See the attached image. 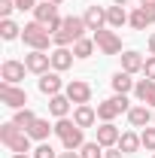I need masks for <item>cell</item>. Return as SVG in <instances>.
I'll return each mask as SVG.
<instances>
[{
	"label": "cell",
	"instance_id": "obj_1",
	"mask_svg": "<svg viewBox=\"0 0 155 158\" xmlns=\"http://www.w3.org/2000/svg\"><path fill=\"white\" fill-rule=\"evenodd\" d=\"M0 140L12 149V152H31V134L19 128L15 122H3L0 125Z\"/></svg>",
	"mask_w": 155,
	"mask_h": 158
},
{
	"label": "cell",
	"instance_id": "obj_2",
	"mask_svg": "<svg viewBox=\"0 0 155 158\" xmlns=\"http://www.w3.org/2000/svg\"><path fill=\"white\" fill-rule=\"evenodd\" d=\"M21 40H24V46H31V49H37V52H46L49 43H55V40H52V31H49L46 24H40V21H27V24L21 27Z\"/></svg>",
	"mask_w": 155,
	"mask_h": 158
},
{
	"label": "cell",
	"instance_id": "obj_3",
	"mask_svg": "<svg viewBox=\"0 0 155 158\" xmlns=\"http://www.w3.org/2000/svg\"><path fill=\"white\" fill-rule=\"evenodd\" d=\"M55 134L61 137V146H64V149H82V146H85L82 128H79L73 118H58V122H55Z\"/></svg>",
	"mask_w": 155,
	"mask_h": 158
},
{
	"label": "cell",
	"instance_id": "obj_4",
	"mask_svg": "<svg viewBox=\"0 0 155 158\" xmlns=\"http://www.w3.org/2000/svg\"><path fill=\"white\" fill-rule=\"evenodd\" d=\"M88 31V24H85V19H76V15H67L64 19V27H61L58 34H55V46H70V43H76V40H82V34Z\"/></svg>",
	"mask_w": 155,
	"mask_h": 158
},
{
	"label": "cell",
	"instance_id": "obj_5",
	"mask_svg": "<svg viewBox=\"0 0 155 158\" xmlns=\"http://www.w3.org/2000/svg\"><path fill=\"white\" fill-rule=\"evenodd\" d=\"M131 106H128V98L125 94H113V98H107L103 103H97V118L100 122H113L116 116L122 113H128Z\"/></svg>",
	"mask_w": 155,
	"mask_h": 158
},
{
	"label": "cell",
	"instance_id": "obj_6",
	"mask_svg": "<svg viewBox=\"0 0 155 158\" xmlns=\"http://www.w3.org/2000/svg\"><path fill=\"white\" fill-rule=\"evenodd\" d=\"M94 46L103 52V55H119L122 52V40H119L116 31H107V27H100V31H94Z\"/></svg>",
	"mask_w": 155,
	"mask_h": 158
},
{
	"label": "cell",
	"instance_id": "obj_7",
	"mask_svg": "<svg viewBox=\"0 0 155 158\" xmlns=\"http://www.w3.org/2000/svg\"><path fill=\"white\" fill-rule=\"evenodd\" d=\"M0 100L9 106V110H21L27 103V91L19 85H9V82H0Z\"/></svg>",
	"mask_w": 155,
	"mask_h": 158
},
{
	"label": "cell",
	"instance_id": "obj_8",
	"mask_svg": "<svg viewBox=\"0 0 155 158\" xmlns=\"http://www.w3.org/2000/svg\"><path fill=\"white\" fill-rule=\"evenodd\" d=\"M64 94L73 100L76 106H79V103H88V100H91V85L82 82V79H70V82L64 85Z\"/></svg>",
	"mask_w": 155,
	"mask_h": 158
},
{
	"label": "cell",
	"instance_id": "obj_9",
	"mask_svg": "<svg viewBox=\"0 0 155 158\" xmlns=\"http://www.w3.org/2000/svg\"><path fill=\"white\" fill-rule=\"evenodd\" d=\"M24 67L31 70V73H49V67H52V55H46V52H37V49H31V55H24Z\"/></svg>",
	"mask_w": 155,
	"mask_h": 158
},
{
	"label": "cell",
	"instance_id": "obj_10",
	"mask_svg": "<svg viewBox=\"0 0 155 158\" xmlns=\"http://www.w3.org/2000/svg\"><path fill=\"white\" fill-rule=\"evenodd\" d=\"M24 61H15V58H9V61H3V67H0V79L3 82H9V85H19L21 79H24Z\"/></svg>",
	"mask_w": 155,
	"mask_h": 158
},
{
	"label": "cell",
	"instance_id": "obj_11",
	"mask_svg": "<svg viewBox=\"0 0 155 158\" xmlns=\"http://www.w3.org/2000/svg\"><path fill=\"white\" fill-rule=\"evenodd\" d=\"M119 137H122V131H119L113 122H103V125L97 128V143H100L103 149H113V146H119Z\"/></svg>",
	"mask_w": 155,
	"mask_h": 158
},
{
	"label": "cell",
	"instance_id": "obj_12",
	"mask_svg": "<svg viewBox=\"0 0 155 158\" xmlns=\"http://www.w3.org/2000/svg\"><path fill=\"white\" fill-rule=\"evenodd\" d=\"M128 122H131V128H149V122H155V116L149 113L146 103H140V106L128 110Z\"/></svg>",
	"mask_w": 155,
	"mask_h": 158
},
{
	"label": "cell",
	"instance_id": "obj_13",
	"mask_svg": "<svg viewBox=\"0 0 155 158\" xmlns=\"http://www.w3.org/2000/svg\"><path fill=\"white\" fill-rule=\"evenodd\" d=\"M143 64H146V58L140 55V52H134V49H128V52H122V70L125 73H143Z\"/></svg>",
	"mask_w": 155,
	"mask_h": 158
},
{
	"label": "cell",
	"instance_id": "obj_14",
	"mask_svg": "<svg viewBox=\"0 0 155 158\" xmlns=\"http://www.w3.org/2000/svg\"><path fill=\"white\" fill-rule=\"evenodd\" d=\"M82 19H85V24H88V31H100V27H107V9H103V6H88V9H85V15H82Z\"/></svg>",
	"mask_w": 155,
	"mask_h": 158
},
{
	"label": "cell",
	"instance_id": "obj_15",
	"mask_svg": "<svg viewBox=\"0 0 155 158\" xmlns=\"http://www.w3.org/2000/svg\"><path fill=\"white\" fill-rule=\"evenodd\" d=\"M73 58H76V55H73L67 46H58V49L52 52V70H55V73H61V70H70V67H73Z\"/></svg>",
	"mask_w": 155,
	"mask_h": 158
},
{
	"label": "cell",
	"instance_id": "obj_16",
	"mask_svg": "<svg viewBox=\"0 0 155 158\" xmlns=\"http://www.w3.org/2000/svg\"><path fill=\"white\" fill-rule=\"evenodd\" d=\"M73 122L85 131V128H91V125L97 122V110H94V106H88V103H79L76 110H73Z\"/></svg>",
	"mask_w": 155,
	"mask_h": 158
},
{
	"label": "cell",
	"instance_id": "obj_17",
	"mask_svg": "<svg viewBox=\"0 0 155 158\" xmlns=\"http://www.w3.org/2000/svg\"><path fill=\"white\" fill-rule=\"evenodd\" d=\"M134 94H137V100H143L146 106H155V82L152 79H137Z\"/></svg>",
	"mask_w": 155,
	"mask_h": 158
},
{
	"label": "cell",
	"instance_id": "obj_18",
	"mask_svg": "<svg viewBox=\"0 0 155 158\" xmlns=\"http://www.w3.org/2000/svg\"><path fill=\"white\" fill-rule=\"evenodd\" d=\"M61 88H64V82H61L58 73H43V76H40V91H43V94L55 98V94H61Z\"/></svg>",
	"mask_w": 155,
	"mask_h": 158
},
{
	"label": "cell",
	"instance_id": "obj_19",
	"mask_svg": "<svg viewBox=\"0 0 155 158\" xmlns=\"http://www.w3.org/2000/svg\"><path fill=\"white\" fill-rule=\"evenodd\" d=\"M70 106H73V100L67 98V94H55V98H49V113H52L55 118H67Z\"/></svg>",
	"mask_w": 155,
	"mask_h": 158
},
{
	"label": "cell",
	"instance_id": "obj_20",
	"mask_svg": "<svg viewBox=\"0 0 155 158\" xmlns=\"http://www.w3.org/2000/svg\"><path fill=\"white\" fill-rule=\"evenodd\" d=\"M27 134H31V140H46L49 134H55V125H49V118H40L37 116V122L27 128Z\"/></svg>",
	"mask_w": 155,
	"mask_h": 158
},
{
	"label": "cell",
	"instance_id": "obj_21",
	"mask_svg": "<svg viewBox=\"0 0 155 158\" xmlns=\"http://www.w3.org/2000/svg\"><path fill=\"white\" fill-rule=\"evenodd\" d=\"M110 82H113V91L116 94H128V91H134V85H137L134 79H131V73H125V70H119Z\"/></svg>",
	"mask_w": 155,
	"mask_h": 158
},
{
	"label": "cell",
	"instance_id": "obj_22",
	"mask_svg": "<svg viewBox=\"0 0 155 158\" xmlns=\"http://www.w3.org/2000/svg\"><path fill=\"white\" fill-rule=\"evenodd\" d=\"M128 12H125V6H107V24L110 27H122V24H128Z\"/></svg>",
	"mask_w": 155,
	"mask_h": 158
},
{
	"label": "cell",
	"instance_id": "obj_23",
	"mask_svg": "<svg viewBox=\"0 0 155 158\" xmlns=\"http://www.w3.org/2000/svg\"><path fill=\"white\" fill-rule=\"evenodd\" d=\"M140 146H143V143H140V137H137L134 131H125V134L119 137V149H122L125 155H131V152H137Z\"/></svg>",
	"mask_w": 155,
	"mask_h": 158
},
{
	"label": "cell",
	"instance_id": "obj_24",
	"mask_svg": "<svg viewBox=\"0 0 155 158\" xmlns=\"http://www.w3.org/2000/svg\"><path fill=\"white\" fill-rule=\"evenodd\" d=\"M12 122H15L19 128H24V131H27V128H31V125L37 122V113H34L31 106H21V110H15V116H12Z\"/></svg>",
	"mask_w": 155,
	"mask_h": 158
},
{
	"label": "cell",
	"instance_id": "obj_25",
	"mask_svg": "<svg viewBox=\"0 0 155 158\" xmlns=\"http://www.w3.org/2000/svg\"><path fill=\"white\" fill-rule=\"evenodd\" d=\"M0 37L6 40V43H9V40H19L21 37V27L12 19H0Z\"/></svg>",
	"mask_w": 155,
	"mask_h": 158
},
{
	"label": "cell",
	"instance_id": "obj_26",
	"mask_svg": "<svg viewBox=\"0 0 155 158\" xmlns=\"http://www.w3.org/2000/svg\"><path fill=\"white\" fill-rule=\"evenodd\" d=\"M73 55H76V58H91V55H94V40H76V43H73Z\"/></svg>",
	"mask_w": 155,
	"mask_h": 158
},
{
	"label": "cell",
	"instance_id": "obj_27",
	"mask_svg": "<svg viewBox=\"0 0 155 158\" xmlns=\"http://www.w3.org/2000/svg\"><path fill=\"white\" fill-rule=\"evenodd\" d=\"M128 24H131L134 31H143V27L149 24V15H146V9H143V6H137L134 12H131V19H128Z\"/></svg>",
	"mask_w": 155,
	"mask_h": 158
},
{
	"label": "cell",
	"instance_id": "obj_28",
	"mask_svg": "<svg viewBox=\"0 0 155 158\" xmlns=\"http://www.w3.org/2000/svg\"><path fill=\"white\" fill-rule=\"evenodd\" d=\"M79 155L82 158H100V155H107V152H103V146L94 140V143H85V146L79 149Z\"/></svg>",
	"mask_w": 155,
	"mask_h": 158
},
{
	"label": "cell",
	"instance_id": "obj_29",
	"mask_svg": "<svg viewBox=\"0 0 155 158\" xmlns=\"http://www.w3.org/2000/svg\"><path fill=\"white\" fill-rule=\"evenodd\" d=\"M140 143H143V149L155 152V128H143V134H140Z\"/></svg>",
	"mask_w": 155,
	"mask_h": 158
},
{
	"label": "cell",
	"instance_id": "obj_30",
	"mask_svg": "<svg viewBox=\"0 0 155 158\" xmlns=\"http://www.w3.org/2000/svg\"><path fill=\"white\" fill-rule=\"evenodd\" d=\"M34 158H58V155H55V149L49 143H40L37 149H34Z\"/></svg>",
	"mask_w": 155,
	"mask_h": 158
},
{
	"label": "cell",
	"instance_id": "obj_31",
	"mask_svg": "<svg viewBox=\"0 0 155 158\" xmlns=\"http://www.w3.org/2000/svg\"><path fill=\"white\" fill-rule=\"evenodd\" d=\"M15 9V0H0V19H9Z\"/></svg>",
	"mask_w": 155,
	"mask_h": 158
},
{
	"label": "cell",
	"instance_id": "obj_32",
	"mask_svg": "<svg viewBox=\"0 0 155 158\" xmlns=\"http://www.w3.org/2000/svg\"><path fill=\"white\" fill-rule=\"evenodd\" d=\"M143 76L155 82V55H152V58H146V64H143Z\"/></svg>",
	"mask_w": 155,
	"mask_h": 158
},
{
	"label": "cell",
	"instance_id": "obj_33",
	"mask_svg": "<svg viewBox=\"0 0 155 158\" xmlns=\"http://www.w3.org/2000/svg\"><path fill=\"white\" fill-rule=\"evenodd\" d=\"M15 9H21V12L31 9V12H34V9H37V0H15Z\"/></svg>",
	"mask_w": 155,
	"mask_h": 158
},
{
	"label": "cell",
	"instance_id": "obj_34",
	"mask_svg": "<svg viewBox=\"0 0 155 158\" xmlns=\"http://www.w3.org/2000/svg\"><path fill=\"white\" fill-rule=\"evenodd\" d=\"M58 158H82V155H79V149H64Z\"/></svg>",
	"mask_w": 155,
	"mask_h": 158
},
{
	"label": "cell",
	"instance_id": "obj_35",
	"mask_svg": "<svg viewBox=\"0 0 155 158\" xmlns=\"http://www.w3.org/2000/svg\"><path fill=\"white\" fill-rule=\"evenodd\" d=\"M107 158H125V152L116 146V149H107Z\"/></svg>",
	"mask_w": 155,
	"mask_h": 158
},
{
	"label": "cell",
	"instance_id": "obj_36",
	"mask_svg": "<svg viewBox=\"0 0 155 158\" xmlns=\"http://www.w3.org/2000/svg\"><path fill=\"white\" fill-rule=\"evenodd\" d=\"M146 9V15H149V24H155V6H143Z\"/></svg>",
	"mask_w": 155,
	"mask_h": 158
},
{
	"label": "cell",
	"instance_id": "obj_37",
	"mask_svg": "<svg viewBox=\"0 0 155 158\" xmlns=\"http://www.w3.org/2000/svg\"><path fill=\"white\" fill-rule=\"evenodd\" d=\"M149 52H152V55H155V34H152V37H149Z\"/></svg>",
	"mask_w": 155,
	"mask_h": 158
},
{
	"label": "cell",
	"instance_id": "obj_38",
	"mask_svg": "<svg viewBox=\"0 0 155 158\" xmlns=\"http://www.w3.org/2000/svg\"><path fill=\"white\" fill-rule=\"evenodd\" d=\"M113 3H116V6H128L131 0H113Z\"/></svg>",
	"mask_w": 155,
	"mask_h": 158
},
{
	"label": "cell",
	"instance_id": "obj_39",
	"mask_svg": "<svg viewBox=\"0 0 155 158\" xmlns=\"http://www.w3.org/2000/svg\"><path fill=\"white\" fill-rule=\"evenodd\" d=\"M140 6H155V0H140Z\"/></svg>",
	"mask_w": 155,
	"mask_h": 158
},
{
	"label": "cell",
	"instance_id": "obj_40",
	"mask_svg": "<svg viewBox=\"0 0 155 158\" xmlns=\"http://www.w3.org/2000/svg\"><path fill=\"white\" fill-rule=\"evenodd\" d=\"M12 158H34V155H24V152H15Z\"/></svg>",
	"mask_w": 155,
	"mask_h": 158
},
{
	"label": "cell",
	"instance_id": "obj_41",
	"mask_svg": "<svg viewBox=\"0 0 155 158\" xmlns=\"http://www.w3.org/2000/svg\"><path fill=\"white\" fill-rule=\"evenodd\" d=\"M49 3H55V6H61V3H64V0H49Z\"/></svg>",
	"mask_w": 155,
	"mask_h": 158
},
{
	"label": "cell",
	"instance_id": "obj_42",
	"mask_svg": "<svg viewBox=\"0 0 155 158\" xmlns=\"http://www.w3.org/2000/svg\"><path fill=\"white\" fill-rule=\"evenodd\" d=\"M152 158H155V152H152Z\"/></svg>",
	"mask_w": 155,
	"mask_h": 158
}]
</instances>
